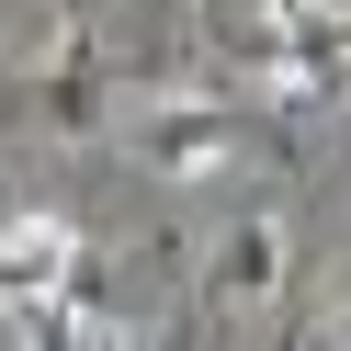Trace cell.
Masks as SVG:
<instances>
[{
    "label": "cell",
    "mask_w": 351,
    "mask_h": 351,
    "mask_svg": "<svg viewBox=\"0 0 351 351\" xmlns=\"http://www.w3.org/2000/svg\"><path fill=\"white\" fill-rule=\"evenodd\" d=\"M125 147H136L147 170H170V182H204V170H227L238 147H250V114L215 102V91H170V102H147V114L125 125Z\"/></svg>",
    "instance_id": "1"
},
{
    "label": "cell",
    "mask_w": 351,
    "mask_h": 351,
    "mask_svg": "<svg viewBox=\"0 0 351 351\" xmlns=\"http://www.w3.org/2000/svg\"><path fill=\"white\" fill-rule=\"evenodd\" d=\"M69 283H80V227L69 215H12L0 227V306H34V317H57L69 306Z\"/></svg>",
    "instance_id": "2"
},
{
    "label": "cell",
    "mask_w": 351,
    "mask_h": 351,
    "mask_svg": "<svg viewBox=\"0 0 351 351\" xmlns=\"http://www.w3.org/2000/svg\"><path fill=\"white\" fill-rule=\"evenodd\" d=\"M204 295L227 306H272L283 295V215H238L227 238H215V261H204Z\"/></svg>",
    "instance_id": "3"
},
{
    "label": "cell",
    "mask_w": 351,
    "mask_h": 351,
    "mask_svg": "<svg viewBox=\"0 0 351 351\" xmlns=\"http://www.w3.org/2000/svg\"><path fill=\"white\" fill-rule=\"evenodd\" d=\"M46 125H69V136L102 125V57H91V34L57 46V69H46Z\"/></svg>",
    "instance_id": "4"
},
{
    "label": "cell",
    "mask_w": 351,
    "mask_h": 351,
    "mask_svg": "<svg viewBox=\"0 0 351 351\" xmlns=\"http://www.w3.org/2000/svg\"><path fill=\"white\" fill-rule=\"evenodd\" d=\"M340 351H351V317H340Z\"/></svg>",
    "instance_id": "5"
}]
</instances>
